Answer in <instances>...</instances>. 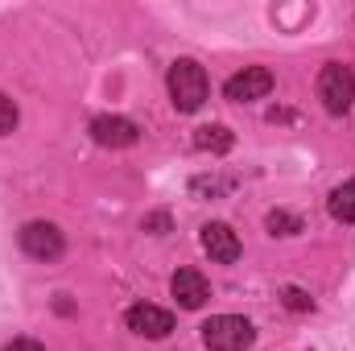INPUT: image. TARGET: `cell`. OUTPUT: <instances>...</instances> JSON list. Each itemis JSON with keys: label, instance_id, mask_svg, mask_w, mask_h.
<instances>
[{"label": "cell", "instance_id": "cell-1", "mask_svg": "<svg viewBox=\"0 0 355 351\" xmlns=\"http://www.w3.org/2000/svg\"><path fill=\"white\" fill-rule=\"evenodd\" d=\"M166 83H170V99H174L178 112H198L207 103V71L194 58H178L166 75Z\"/></svg>", "mask_w": 355, "mask_h": 351}, {"label": "cell", "instance_id": "cell-2", "mask_svg": "<svg viewBox=\"0 0 355 351\" xmlns=\"http://www.w3.org/2000/svg\"><path fill=\"white\" fill-rule=\"evenodd\" d=\"M252 339H257V331L240 314H215V318L202 323V343H207V351H248Z\"/></svg>", "mask_w": 355, "mask_h": 351}, {"label": "cell", "instance_id": "cell-3", "mask_svg": "<svg viewBox=\"0 0 355 351\" xmlns=\"http://www.w3.org/2000/svg\"><path fill=\"white\" fill-rule=\"evenodd\" d=\"M318 99L331 116H343L355 99V71L343 62H327L322 75H318Z\"/></svg>", "mask_w": 355, "mask_h": 351}, {"label": "cell", "instance_id": "cell-4", "mask_svg": "<svg viewBox=\"0 0 355 351\" xmlns=\"http://www.w3.org/2000/svg\"><path fill=\"white\" fill-rule=\"evenodd\" d=\"M21 248H25L33 261H58V257H62V248H67V240H62L58 223L33 219V223H25V228H21Z\"/></svg>", "mask_w": 355, "mask_h": 351}, {"label": "cell", "instance_id": "cell-5", "mask_svg": "<svg viewBox=\"0 0 355 351\" xmlns=\"http://www.w3.org/2000/svg\"><path fill=\"white\" fill-rule=\"evenodd\" d=\"M268 91H272V71L268 67H244V71H236L227 79L223 95L232 103H252V99H265Z\"/></svg>", "mask_w": 355, "mask_h": 351}, {"label": "cell", "instance_id": "cell-6", "mask_svg": "<svg viewBox=\"0 0 355 351\" xmlns=\"http://www.w3.org/2000/svg\"><path fill=\"white\" fill-rule=\"evenodd\" d=\"M91 141L103 145V149H128L141 141V128L124 116H95L91 120Z\"/></svg>", "mask_w": 355, "mask_h": 351}, {"label": "cell", "instance_id": "cell-7", "mask_svg": "<svg viewBox=\"0 0 355 351\" xmlns=\"http://www.w3.org/2000/svg\"><path fill=\"white\" fill-rule=\"evenodd\" d=\"M124 323H128V331H137V335H145V339H166V335L174 331V314L162 310V306H149V302L132 306V310L124 314Z\"/></svg>", "mask_w": 355, "mask_h": 351}, {"label": "cell", "instance_id": "cell-8", "mask_svg": "<svg viewBox=\"0 0 355 351\" xmlns=\"http://www.w3.org/2000/svg\"><path fill=\"white\" fill-rule=\"evenodd\" d=\"M202 252L219 264L240 261V236L227 223H202Z\"/></svg>", "mask_w": 355, "mask_h": 351}, {"label": "cell", "instance_id": "cell-9", "mask_svg": "<svg viewBox=\"0 0 355 351\" xmlns=\"http://www.w3.org/2000/svg\"><path fill=\"white\" fill-rule=\"evenodd\" d=\"M170 293L178 298V306L198 310V306L211 298V285H207V277H202L198 268H178L174 281H170Z\"/></svg>", "mask_w": 355, "mask_h": 351}, {"label": "cell", "instance_id": "cell-10", "mask_svg": "<svg viewBox=\"0 0 355 351\" xmlns=\"http://www.w3.org/2000/svg\"><path fill=\"white\" fill-rule=\"evenodd\" d=\"M194 145H198L202 153H232L236 137H232L227 124H202V128L194 132Z\"/></svg>", "mask_w": 355, "mask_h": 351}, {"label": "cell", "instance_id": "cell-11", "mask_svg": "<svg viewBox=\"0 0 355 351\" xmlns=\"http://www.w3.org/2000/svg\"><path fill=\"white\" fill-rule=\"evenodd\" d=\"M327 207H331V215H335L339 223H355V178H347V182H339V186L331 190Z\"/></svg>", "mask_w": 355, "mask_h": 351}, {"label": "cell", "instance_id": "cell-12", "mask_svg": "<svg viewBox=\"0 0 355 351\" xmlns=\"http://www.w3.org/2000/svg\"><path fill=\"white\" fill-rule=\"evenodd\" d=\"M281 302H285V310H293V314H310V310H314V298H310L302 285H285V289H281Z\"/></svg>", "mask_w": 355, "mask_h": 351}, {"label": "cell", "instance_id": "cell-13", "mask_svg": "<svg viewBox=\"0 0 355 351\" xmlns=\"http://www.w3.org/2000/svg\"><path fill=\"white\" fill-rule=\"evenodd\" d=\"M268 232H272V236H297V232H302V219H297V215H289V211H268Z\"/></svg>", "mask_w": 355, "mask_h": 351}, {"label": "cell", "instance_id": "cell-14", "mask_svg": "<svg viewBox=\"0 0 355 351\" xmlns=\"http://www.w3.org/2000/svg\"><path fill=\"white\" fill-rule=\"evenodd\" d=\"M12 128H17V103L0 91V137H8Z\"/></svg>", "mask_w": 355, "mask_h": 351}, {"label": "cell", "instance_id": "cell-15", "mask_svg": "<svg viewBox=\"0 0 355 351\" xmlns=\"http://www.w3.org/2000/svg\"><path fill=\"white\" fill-rule=\"evenodd\" d=\"M145 232H153V236H166V232H170V215H166V211L149 215V219H145Z\"/></svg>", "mask_w": 355, "mask_h": 351}, {"label": "cell", "instance_id": "cell-16", "mask_svg": "<svg viewBox=\"0 0 355 351\" xmlns=\"http://www.w3.org/2000/svg\"><path fill=\"white\" fill-rule=\"evenodd\" d=\"M4 351H46V348H42V343H33V339H12Z\"/></svg>", "mask_w": 355, "mask_h": 351}]
</instances>
